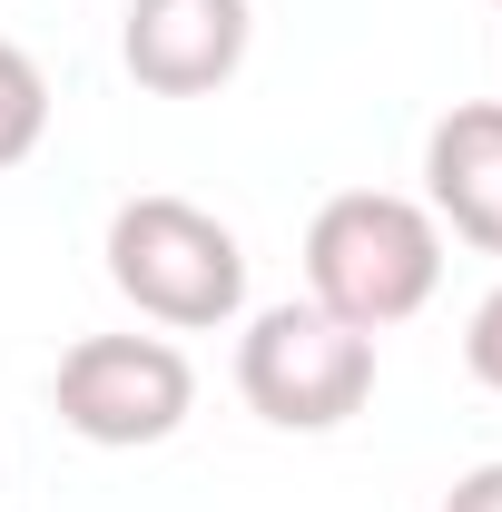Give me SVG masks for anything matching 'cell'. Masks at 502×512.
I'll list each match as a JSON object with an SVG mask.
<instances>
[{
	"label": "cell",
	"instance_id": "obj_1",
	"mask_svg": "<svg viewBox=\"0 0 502 512\" xmlns=\"http://www.w3.org/2000/svg\"><path fill=\"white\" fill-rule=\"evenodd\" d=\"M443 286V227L424 197L394 188H345L315 207L306 227V296L355 335H394L404 316H424Z\"/></svg>",
	"mask_w": 502,
	"mask_h": 512
},
{
	"label": "cell",
	"instance_id": "obj_2",
	"mask_svg": "<svg viewBox=\"0 0 502 512\" xmlns=\"http://www.w3.org/2000/svg\"><path fill=\"white\" fill-rule=\"evenodd\" d=\"M109 286L148 325L197 335V325H227L247 306V247L197 197H128L109 217Z\"/></svg>",
	"mask_w": 502,
	"mask_h": 512
},
{
	"label": "cell",
	"instance_id": "obj_3",
	"mask_svg": "<svg viewBox=\"0 0 502 512\" xmlns=\"http://www.w3.org/2000/svg\"><path fill=\"white\" fill-rule=\"evenodd\" d=\"M237 394H247V414H266L276 434H335L375 394V335L335 325L315 296L306 306H266L237 335Z\"/></svg>",
	"mask_w": 502,
	"mask_h": 512
},
{
	"label": "cell",
	"instance_id": "obj_4",
	"mask_svg": "<svg viewBox=\"0 0 502 512\" xmlns=\"http://www.w3.org/2000/svg\"><path fill=\"white\" fill-rule=\"evenodd\" d=\"M50 404L79 444L99 453H138L168 444L197 404V365L168 345V335H79L50 375Z\"/></svg>",
	"mask_w": 502,
	"mask_h": 512
},
{
	"label": "cell",
	"instance_id": "obj_5",
	"mask_svg": "<svg viewBox=\"0 0 502 512\" xmlns=\"http://www.w3.org/2000/svg\"><path fill=\"white\" fill-rule=\"evenodd\" d=\"M256 10L247 0H128L119 20V60L148 99H207L247 69Z\"/></svg>",
	"mask_w": 502,
	"mask_h": 512
},
{
	"label": "cell",
	"instance_id": "obj_6",
	"mask_svg": "<svg viewBox=\"0 0 502 512\" xmlns=\"http://www.w3.org/2000/svg\"><path fill=\"white\" fill-rule=\"evenodd\" d=\"M424 207L463 247L502 256V99H463L443 109L424 138Z\"/></svg>",
	"mask_w": 502,
	"mask_h": 512
},
{
	"label": "cell",
	"instance_id": "obj_7",
	"mask_svg": "<svg viewBox=\"0 0 502 512\" xmlns=\"http://www.w3.org/2000/svg\"><path fill=\"white\" fill-rule=\"evenodd\" d=\"M40 138H50V79L20 40H0V168H20Z\"/></svg>",
	"mask_w": 502,
	"mask_h": 512
},
{
	"label": "cell",
	"instance_id": "obj_8",
	"mask_svg": "<svg viewBox=\"0 0 502 512\" xmlns=\"http://www.w3.org/2000/svg\"><path fill=\"white\" fill-rule=\"evenodd\" d=\"M463 365H473V384H493V394H502V286L473 306V325H463Z\"/></svg>",
	"mask_w": 502,
	"mask_h": 512
},
{
	"label": "cell",
	"instance_id": "obj_9",
	"mask_svg": "<svg viewBox=\"0 0 502 512\" xmlns=\"http://www.w3.org/2000/svg\"><path fill=\"white\" fill-rule=\"evenodd\" d=\"M443 512H502V463H473V473L443 493Z\"/></svg>",
	"mask_w": 502,
	"mask_h": 512
},
{
	"label": "cell",
	"instance_id": "obj_10",
	"mask_svg": "<svg viewBox=\"0 0 502 512\" xmlns=\"http://www.w3.org/2000/svg\"><path fill=\"white\" fill-rule=\"evenodd\" d=\"M493 10H502V0H493Z\"/></svg>",
	"mask_w": 502,
	"mask_h": 512
}]
</instances>
